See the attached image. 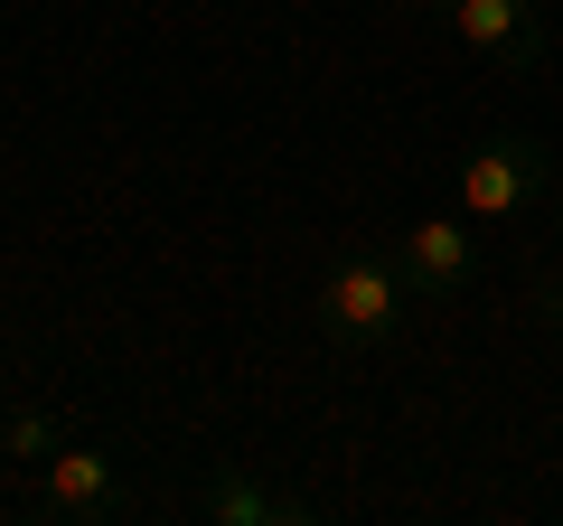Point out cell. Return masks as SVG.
<instances>
[{"mask_svg": "<svg viewBox=\"0 0 563 526\" xmlns=\"http://www.w3.org/2000/svg\"><path fill=\"white\" fill-rule=\"evenodd\" d=\"M544 310H563V283H544Z\"/></svg>", "mask_w": 563, "mask_h": 526, "instance_id": "obj_8", "label": "cell"}, {"mask_svg": "<svg viewBox=\"0 0 563 526\" xmlns=\"http://www.w3.org/2000/svg\"><path fill=\"white\" fill-rule=\"evenodd\" d=\"M395 273L413 302H461L470 273H479V244H470V217H422L395 235Z\"/></svg>", "mask_w": 563, "mask_h": 526, "instance_id": "obj_3", "label": "cell"}, {"mask_svg": "<svg viewBox=\"0 0 563 526\" xmlns=\"http://www.w3.org/2000/svg\"><path fill=\"white\" fill-rule=\"evenodd\" d=\"M554 179H563V169H554V151H544L536 132H488V142H470L451 198H461L470 226H507V217H526Z\"/></svg>", "mask_w": 563, "mask_h": 526, "instance_id": "obj_1", "label": "cell"}, {"mask_svg": "<svg viewBox=\"0 0 563 526\" xmlns=\"http://www.w3.org/2000/svg\"><path fill=\"white\" fill-rule=\"evenodd\" d=\"M198 517H217V526H310L320 507L273 489V480H254V470H235V461H217L198 480Z\"/></svg>", "mask_w": 563, "mask_h": 526, "instance_id": "obj_5", "label": "cell"}, {"mask_svg": "<svg viewBox=\"0 0 563 526\" xmlns=\"http://www.w3.org/2000/svg\"><path fill=\"white\" fill-rule=\"evenodd\" d=\"M57 442H66L57 405H10V414H0V461H47Z\"/></svg>", "mask_w": 563, "mask_h": 526, "instance_id": "obj_7", "label": "cell"}, {"mask_svg": "<svg viewBox=\"0 0 563 526\" xmlns=\"http://www.w3.org/2000/svg\"><path fill=\"white\" fill-rule=\"evenodd\" d=\"M554 235H563V179H554Z\"/></svg>", "mask_w": 563, "mask_h": 526, "instance_id": "obj_9", "label": "cell"}, {"mask_svg": "<svg viewBox=\"0 0 563 526\" xmlns=\"http://www.w3.org/2000/svg\"><path fill=\"white\" fill-rule=\"evenodd\" d=\"M47 507H57V517H122V480H113V451H95V442H57L47 451Z\"/></svg>", "mask_w": 563, "mask_h": 526, "instance_id": "obj_6", "label": "cell"}, {"mask_svg": "<svg viewBox=\"0 0 563 526\" xmlns=\"http://www.w3.org/2000/svg\"><path fill=\"white\" fill-rule=\"evenodd\" d=\"M422 10H442L451 39H461L470 57L544 66V20H536V0H422Z\"/></svg>", "mask_w": 563, "mask_h": 526, "instance_id": "obj_4", "label": "cell"}, {"mask_svg": "<svg viewBox=\"0 0 563 526\" xmlns=\"http://www.w3.org/2000/svg\"><path fill=\"white\" fill-rule=\"evenodd\" d=\"M404 273L385 254H339V273L320 283V339L329 348H385L404 329Z\"/></svg>", "mask_w": 563, "mask_h": 526, "instance_id": "obj_2", "label": "cell"}]
</instances>
